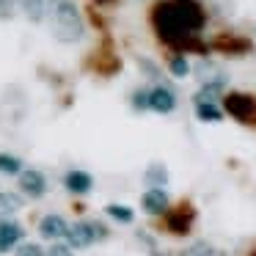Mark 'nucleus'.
Returning <instances> with one entry per match:
<instances>
[{
	"label": "nucleus",
	"instance_id": "2eb2a0df",
	"mask_svg": "<svg viewBox=\"0 0 256 256\" xmlns=\"http://www.w3.org/2000/svg\"><path fill=\"white\" fill-rule=\"evenodd\" d=\"M166 179H168V171L162 166H152L149 171H146V182H149L152 188H162Z\"/></svg>",
	"mask_w": 256,
	"mask_h": 256
},
{
	"label": "nucleus",
	"instance_id": "7ed1b4c3",
	"mask_svg": "<svg viewBox=\"0 0 256 256\" xmlns=\"http://www.w3.org/2000/svg\"><path fill=\"white\" fill-rule=\"evenodd\" d=\"M108 237V232L100 226V223H88V220H80L74 223V226L66 228V240L72 248H88V245H94L96 240Z\"/></svg>",
	"mask_w": 256,
	"mask_h": 256
},
{
	"label": "nucleus",
	"instance_id": "ddd939ff",
	"mask_svg": "<svg viewBox=\"0 0 256 256\" xmlns=\"http://www.w3.org/2000/svg\"><path fill=\"white\" fill-rule=\"evenodd\" d=\"M22 206V198L17 193H8V190H0V215H14V212Z\"/></svg>",
	"mask_w": 256,
	"mask_h": 256
},
{
	"label": "nucleus",
	"instance_id": "0eeeda50",
	"mask_svg": "<svg viewBox=\"0 0 256 256\" xmlns=\"http://www.w3.org/2000/svg\"><path fill=\"white\" fill-rule=\"evenodd\" d=\"M20 240H22V226L14 223V220H3V218H0V254L12 250Z\"/></svg>",
	"mask_w": 256,
	"mask_h": 256
},
{
	"label": "nucleus",
	"instance_id": "423d86ee",
	"mask_svg": "<svg viewBox=\"0 0 256 256\" xmlns=\"http://www.w3.org/2000/svg\"><path fill=\"white\" fill-rule=\"evenodd\" d=\"M149 108L157 113H171L176 108V96L166 88V86H157V88L149 91Z\"/></svg>",
	"mask_w": 256,
	"mask_h": 256
},
{
	"label": "nucleus",
	"instance_id": "dca6fc26",
	"mask_svg": "<svg viewBox=\"0 0 256 256\" xmlns=\"http://www.w3.org/2000/svg\"><path fill=\"white\" fill-rule=\"evenodd\" d=\"M108 215L113 218V220H118V223H132V210L130 206H122V204H110L108 206Z\"/></svg>",
	"mask_w": 256,
	"mask_h": 256
},
{
	"label": "nucleus",
	"instance_id": "412c9836",
	"mask_svg": "<svg viewBox=\"0 0 256 256\" xmlns=\"http://www.w3.org/2000/svg\"><path fill=\"white\" fill-rule=\"evenodd\" d=\"M14 8H17V0H0V20L12 17Z\"/></svg>",
	"mask_w": 256,
	"mask_h": 256
},
{
	"label": "nucleus",
	"instance_id": "aec40b11",
	"mask_svg": "<svg viewBox=\"0 0 256 256\" xmlns=\"http://www.w3.org/2000/svg\"><path fill=\"white\" fill-rule=\"evenodd\" d=\"M14 256H44V250H42V245H36V242H22Z\"/></svg>",
	"mask_w": 256,
	"mask_h": 256
},
{
	"label": "nucleus",
	"instance_id": "9d476101",
	"mask_svg": "<svg viewBox=\"0 0 256 256\" xmlns=\"http://www.w3.org/2000/svg\"><path fill=\"white\" fill-rule=\"evenodd\" d=\"M64 182H66V190H72V193H88L91 190V176L86 171H69Z\"/></svg>",
	"mask_w": 256,
	"mask_h": 256
},
{
	"label": "nucleus",
	"instance_id": "4be33fe9",
	"mask_svg": "<svg viewBox=\"0 0 256 256\" xmlns=\"http://www.w3.org/2000/svg\"><path fill=\"white\" fill-rule=\"evenodd\" d=\"M132 102H135V108H140V110H144V108H149V91H138Z\"/></svg>",
	"mask_w": 256,
	"mask_h": 256
},
{
	"label": "nucleus",
	"instance_id": "f8f14e48",
	"mask_svg": "<svg viewBox=\"0 0 256 256\" xmlns=\"http://www.w3.org/2000/svg\"><path fill=\"white\" fill-rule=\"evenodd\" d=\"M190 223H193V212H188V210H179V212H174V215L168 218V228L176 232V234H188Z\"/></svg>",
	"mask_w": 256,
	"mask_h": 256
},
{
	"label": "nucleus",
	"instance_id": "1a4fd4ad",
	"mask_svg": "<svg viewBox=\"0 0 256 256\" xmlns=\"http://www.w3.org/2000/svg\"><path fill=\"white\" fill-rule=\"evenodd\" d=\"M66 220H64L61 215H47V218H42V223H39V232H42V237H47V240H58V237H64L66 234Z\"/></svg>",
	"mask_w": 256,
	"mask_h": 256
},
{
	"label": "nucleus",
	"instance_id": "20e7f679",
	"mask_svg": "<svg viewBox=\"0 0 256 256\" xmlns=\"http://www.w3.org/2000/svg\"><path fill=\"white\" fill-rule=\"evenodd\" d=\"M226 110L232 113L234 118H240V122H250V118L256 116V102H254V96H248V94H228L226 96Z\"/></svg>",
	"mask_w": 256,
	"mask_h": 256
},
{
	"label": "nucleus",
	"instance_id": "f3484780",
	"mask_svg": "<svg viewBox=\"0 0 256 256\" xmlns=\"http://www.w3.org/2000/svg\"><path fill=\"white\" fill-rule=\"evenodd\" d=\"M182 256H220V254H218L210 242H196V245H190Z\"/></svg>",
	"mask_w": 256,
	"mask_h": 256
},
{
	"label": "nucleus",
	"instance_id": "a211bd4d",
	"mask_svg": "<svg viewBox=\"0 0 256 256\" xmlns=\"http://www.w3.org/2000/svg\"><path fill=\"white\" fill-rule=\"evenodd\" d=\"M20 168H22V162H20L17 157L0 154V174H20Z\"/></svg>",
	"mask_w": 256,
	"mask_h": 256
},
{
	"label": "nucleus",
	"instance_id": "5701e85b",
	"mask_svg": "<svg viewBox=\"0 0 256 256\" xmlns=\"http://www.w3.org/2000/svg\"><path fill=\"white\" fill-rule=\"evenodd\" d=\"M47 256H72V248H66V245H52Z\"/></svg>",
	"mask_w": 256,
	"mask_h": 256
},
{
	"label": "nucleus",
	"instance_id": "f257e3e1",
	"mask_svg": "<svg viewBox=\"0 0 256 256\" xmlns=\"http://www.w3.org/2000/svg\"><path fill=\"white\" fill-rule=\"evenodd\" d=\"M154 30L171 47H196V34L204 28L206 17L198 0H162L152 14Z\"/></svg>",
	"mask_w": 256,
	"mask_h": 256
},
{
	"label": "nucleus",
	"instance_id": "b1692460",
	"mask_svg": "<svg viewBox=\"0 0 256 256\" xmlns=\"http://www.w3.org/2000/svg\"><path fill=\"white\" fill-rule=\"evenodd\" d=\"M254 256H256V254H254Z\"/></svg>",
	"mask_w": 256,
	"mask_h": 256
},
{
	"label": "nucleus",
	"instance_id": "39448f33",
	"mask_svg": "<svg viewBox=\"0 0 256 256\" xmlns=\"http://www.w3.org/2000/svg\"><path fill=\"white\" fill-rule=\"evenodd\" d=\"M20 190H25V193L34 196V198L44 196L47 182H44V176H42V171H34V168H25V171H20Z\"/></svg>",
	"mask_w": 256,
	"mask_h": 256
},
{
	"label": "nucleus",
	"instance_id": "4468645a",
	"mask_svg": "<svg viewBox=\"0 0 256 256\" xmlns=\"http://www.w3.org/2000/svg\"><path fill=\"white\" fill-rule=\"evenodd\" d=\"M196 113H198V118H204V122H220L223 113L218 105H212V102H201V105H196Z\"/></svg>",
	"mask_w": 256,
	"mask_h": 256
},
{
	"label": "nucleus",
	"instance_id": "f03ea898",
	"mask_svg": "<svg viewBox=\"0 0 256 256\" xmlns=\"http://www.w3.org/2000/svg\"><path fill=\"white\" fill-rule=\"evenodd\" d=\"M47 17H50L52 34L61 42H78L83 36V17L72 0H47Z\"/></svg>",
	"mask_w": 256,
	"mask_h": 256
},
{
	"label": "nucleus",
	"instance_id": "9b49d317",
	"mask_svg": "<svg viewBox=\"0 0 256 256\" xmlns=\"http://www.w3.org/2000/svg\"><path fill=\"white\" fill-rule=\"evenodd\" d=\"M20 6L34 22H42L47 17V0H20Z\"/></svg>",
	"mask_w": 256,
	"mask_h": 256
},
{
	"label": "nucleus",
	"instance_id": "6ab92c4d",
	"mask_svg": "<svg viewBox=\"0 0 256 256\" xmlns=\"http://www.w3.org/2000/svg\"><path fill=\"white\" fill-rule=\"evenodd\" d=\"M168 66H171V72L176 74V78H184V74L190 72V64H188V58H184V56H174Z\"/></svg>",
	"mask_w": 256,
	"mask_h": 256
},
{
	"label": "nucleus",
	"instance_id": "6e6552de",
	"mask_svg": "<svg viewBox=\"0 0 256 256\" xmlns=\"http://www.w3.org/2000/svg\"><path fill=\"white\" fill-rule=\"evenodd\" d=\"M144 210L149 215H160V212L168 210V193L162 188H149L144 193Z\"/></svg>",
	"mask_w": 256,
	"mask_h": 256
}]
</instances>
